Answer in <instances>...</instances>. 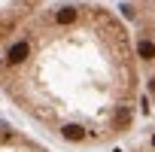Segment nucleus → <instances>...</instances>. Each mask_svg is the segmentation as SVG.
Wrapping results in <instances>:
<instances>
[{"label":"nucleus","instance_id":"1","mask_svg":"<svg viewBox=\"0 0 155 152\" xmlns=\"http://www.w3.org/2000/svg\"><path fill=\"white\" fill-rule=\"evenodd\" d=\"M18 104L70 146L125 140L140 113L143 73L131 25L101 3H58L3 55Z\"/></svg>","mask_w":155,"mask_h":152},{"label":"nucleus","instance_id":"2","mask_svg":"<svg viewBox=\"0 0 155 152\" xmlns=\"http://www.w3.org/2000/svg\"><path fill=\"white\" fill-rule=\"evenodd\" d=\"M125 21L131 25L140 73H143V88L149 101L155 104V0H122Z\"/></svg>","mask_w":155,"mask_h":152},{"label":"nucleus","instance_id":"3","mask_svg":"<svg viewBox=\"0 0 155 152\" xmlns=\"http://www.w3.org/2000/svg\"><path fill=\"white\" fill-rule=\"evenodd\" d=\"M122 152H155V122H146L143 128L131 131L125 137Z\"/></svg>","mask_w":155,"mask_h":152}]
</instances>
